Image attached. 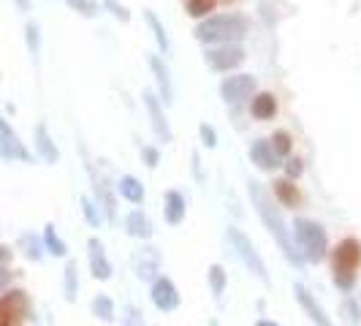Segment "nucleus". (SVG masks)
Segmentation results:
<instances>
[{
    "label": "nucleus",
    "mask_w": 361,
    "mask_h": 326,
    "mask_svg": "<svg viewBox=\"0 0 361 326\" xmlns=\"http://www.w3.org/2000/svg\"><path fill=\"white\" fill-rule=\"evenodd\" d=\"M247 193H250V201H253L255 212L261 217V223L267 226V231L274 236V242L280 245V250L283 255L288 258L290 267H296V270H305V258L302 253L296 250V245H293V234H290V229L286 226V217L280 215V210L274 207V201L269 199V193L258 185V182H247Z\"/></svg>",
    "instance_id": "nucleus-1"
},
{
    "label": "nucleus",
    "mask_w": 361,
    "mask_h": 326,
    "mask_svg": "<svg viewBox=\"0 0 361 326\" xmlns=\"http://www.w3.org/2000/svg\"><path fill=\"white\" fill-rule=\"evenodd\" d=\"M250 22L242 14H215L196 28V38L204 44H236L247 36Z\"/></svg>",
    "instance_id": "nucleus-2"
},
{
    "label": "nucleus",
    "mask_w": 361,
    "mask_h": 326,
    "mask_svg": "<svg viewBox=\"0 0 361 326\" xmlns=\"http://www.w3.org/2000/svg\"><path fill=\"white\" fill-rule=\"evenodd\" d=\"M361 267V242L356 236H345L337 245L334 258H331V272H334V286L340 291H353L356 286V274Z\"/></svg>",
    "instance_id": "nucleus-3"
},
{
    "label": "nucleus",
    "mask_w": 361,
    "mask_h": 326,
    "mask_svg": "<svg viewBox=\"0 0 361 326\" xmlns=\"http://www.w3.org/2000/svg\"><path fill=\"white\" fill-rule=\"evenodd\" d=\"M293 245L299 248V253L305 258V264H321L329 253V239L321 223L299 217L293 223Z\"/></svg>",
    "instance_id": "nucleus-4"
},
{
    "label": "nucleus",
    "mask_w": 361,
    "mask_h": 326,
    "mask_svg": "<svg viewBox=\"0 0 361 326\" xmlns=\"http://www.w3.org/2000/svg\"><path fill=\"white\" fill-rule=\"evenodd\" d=\"M228 242H231V248H234L236 258L247 267V272H253L258 280H264V283H269V272H267V264H264V258L261 253L253 248V242L247 239L245 231H239V229H228Z\"/></svg>",
    "instance_id": "nucleus-5"
},
{
    "label": "nucleus",
    "mask_w": 361,
    "mask_h": 326,
    "mask_svg": "<svg viewBox=\"0 0 361 326\" xmlns=\"http://www.w3.org/2000/svg\"><path fill=\"white\" fill-rule=\"evenodd\" d=\"M30 315V299L25 291H6L0 296V326H22Z\"/></svg>",
    "instance_id": "nucleus-6"
},
{
    "label": "nucleus",
    "mask_w": 361,
    "mask_h": 326,
    "mask_svg": "<svg viewBox=\"0 0 361 326\" xmlns=\"http://www.w3.org/2000/svg\"><path fill=\"white\" fill-rule=\"evenodd\" d=\"M245 49L239 44H215L209 47L204 54V63L212 68V71H234L245 63Z\"/></svg>",
    "instance_id": "nucleus-7"
},
{
    "label": "nucleus",
    "mask_w": 361,
    "mask_h": 326,
    "mask_svg": "<svg viewBox=\"0 0 361 326\" xmlns=\"http://www.w3.org/2000/svg\"><path fill=\"white\" fill-rule=\"evenodd\" d=\"M255 92V76L250 73H236V76H226L220 85V95L226 104L231 107H242L250 95Z\"/></svg>",
    "instance_id": "nucleus-8"
},
{
    "label": "nucleus",
    "mask_w": 361,
    "mask_h": 326,
    "mask_svg": "<svg viewBox=\"0 0 361 326\" xmlns=\"http://www.w3.org/2000/svg\"><path fill=\"white\" fill-rule=\"evenodd\" d=\"M0 155H3V161H22V163L33 161V155L27 152V147L22 145L17 131L8 126V120L3 114H0Z\"/></svg>",
    "instance_id": "nucleus-9"
},
{
    "label": "nucleus",
    "mask_w": 361,
    "mask_h": 326,
    "mask_svg": "<svg viewBox=\"0 0 361 326\" xmlns=\"http://www.w3.org/2000/svg\"><path fill=\"white\" fill-rule=\"evenodd\" d=\"M149 296H152V305L161 313H171V310L180 308V291H177V286L169 277H155Z\"/></svg>",
    "instance_id": "nucleus-10"
},
{
    "label": "nucleus",
    "mask_w": 361,
    "mask_h": 326,
    "mask_svg": "<svg viewBox=\"0 0 361 326\" xmlns=\"http://www.w3.org/2000/svg\"><path fill=\"white\" fill-rule=\"evenodd\" d=\"M145 109L147 114H149V123H152V131H155V136H158V142H171V128H169V120H166V111H163L161 101H158V95L155 92L145 90Z\"/></svg>",
    "instance_id": "nucleus-11"
},
{
    "label": "nucleus",
    "mask_w": 361,
    "mask_h": 326,
    "mask_svg": "<svg viewBox=\"0 0 361 326\" xmlns=\"http://www.w3.org/2000/svg\"><path fill=\"white\" fill-rule=\"evenodd\" d=\"M133 270L142 280H155L161 272V253L155 248H142L133 255Z\"/></svg>",
    "instance_id": "nucleus-12"
},
{
    "label": "nucleus",
    "mask_w": 361,
    "mask_h": 326,
    "mask_svg": "<svg viewBox=\"0 0 361 326\" xmlns=\"http://www.w3.org/2000/svg\"><path fill=\"white\" fill-rule=\"evenodd\" d=\"M87 255H90L92 277H95V280H109V277H111V264H109L106 250H104V245H101L98 236H92L90 242H87Z\"/></svg>",
    "instance_id": "nucleus-13"
},
{
    "label": "nucleus",
    "mask_w": 361,
    "mask_h": 326,
    "mask_svg": "<svg viewBox=\"0 0 361 326\" xmlns=\"http://www.w3.org/2000/svg\"><path fill=\"white\" fill-rule=\"evenodd\" d=\"M293 294H296V302L302 305V310L307 313L312 324H315V326H334L331 321H329V315L324 313V308L315 302V296H312V294H310L305 286H296V289H293Z\"/></svg>",
    "instance_id": "nucleus-14"
},
{
    "label": "nucleus",
    "mask_w": 361,
    "mask_h": 326,
    "mask_svg": "<svg viewBox=\"0 0 361 326\" xmlns=\"http://www.w3.org/2000/svg\"><path fill=\"white\" fill-rule=\"evenodd\" d=\"M250 161L261 169V171H274L277 166H280V158H277V152L271 150V145L267 139H258L250 145Z\"/></svg>",
    "instance_id": "nucleus-15"
},
{
    "label": "nucleus",
    "mask_w": 361,
    "mask_h": 326,
    "mask_svg": "<svg viewBox=\"0 0 361 326\" xmlns=\"http://www.w3.org/2000/svg\"><path fill=\"white\" fill-rule=\"evenodd\" d=\"M149 68L155 73V85H158V92H161L163 104L169 107L174 101V87H171V79H169V68L158 54H149Z\"/></svg>",
    "instance_id": "nucleus-16"
},
{
    "label": "nucleus",
    "mask_w": 361,
    "mask_h": 326,
    "mask_svg": "<svg viewBox=\"0 0 361 326\" xmlns=\"http://www.w3.org/2000/svg\"><path fill=\"white\" fill-rule=\"evenodd\" d=\"M92 174V191H95V204L98 207H104V215L109 220H114L117 217V199H114V193H111V188L106 185V180H98V174L90 169Z\"/></svg>",
    "instance_id": "nucleus-17"
},
{
    "label": "nucleus",
    "mask_w": 361,
    "mask_h": 326,
    "mask_svg": "<svg viewBox=\"0 0 361 326\" xmlns=\"http://www.w3.org/2000/svg\"><path fill=\"white\" fill-rule=\"evenodd\" d=\"M185 199H182L180 191H166V196H163V217H166V223L169 226H180L182 217H185Z\"/></svg>",
    "instance_id": "nucleus-18"
},
{
    "label": "nucleus",
    "mask_w": 361,
    "mask_h": 326,
    "mask_svg": "<svg viewBox=\"0 0 361 326\" xmlns=\"http://www.w3.org/2000/svg\"><path fill=\"white\" fill-rule=\"evenodd\" d=\"M36 150H38V155L49 163V166L60 161L57 145L52 142V136H49V131H47V126H44V123H38V126H36Z\"/></svg>",
    "instance_id": "nucleus-19"
},
{
    "label": "nucleus",
    "mask_w": 361,
    "mask_h": 326,
    "mask_svg": "<svg viewBox=\"0 0 361 326\" xmlns=\"http://www.w3.org/2000/svg\"><path fill=\"white\" fill-rule=\"evenodd\" d=\"M126 231L136 239H149L152 236V220L145 215V210H133L126 217Z\"/></svg>",
    "instance_id": "nucleus-20"
},
{
    "label": "nucleus",
    "mask_w": 361,
    "mask_h": 326,
    "mask_svg": "<svg viewBox=\"0 0 361 326\" xmlns=\"http://www.w3.org/2000/svg\"><path fill=\"white\" fill-rule=\"evenodd\" d=\"M255 120H271L274 117V111H277V101H274V95L271 92H258L253 98V107H250Z\"/></svg>",
    "instance_id": "nucleus-21"
},
{
    "label": "nucleus",
    "mask_w": 361,
    "mask_h": 326,
    "mask_svg": "<svg viewBox=\"0 0 361 326\" xmlns=\"http://www.w3.org/2000/svg\"><path fill=\"white\" fill-rule=\"evenodd\" d=\"M117 191H120V196L128 199L130 204H142V201H145V185L136 180V177H130V174H126V177L120 180Z\"/></svg>",
    "instance_id": "nucleus-22"
},
{
    "label": "nucleus",
    "mask_w": 361,
    "mask_h": 326,
    "mask_svg": "<svg viewBox=\"0 0 361 326\" xmlns=\"http://www.w3.org/2000/svg\"><path fill=\"white\" fill-rule=\"evenodd\" d=\"M274 199L280 201V204H286V207H296L302 201V196H299L296 185L290 180H277L274 182Z\"/></svg>",
    "instance_id": "nucleus-23"
},
{
    "label": "nucleus",
    "mask_w": 361,
    "mask_h": 326,
    "mask_svg": "<svg viewBox=\"0 0 361 326\" xmlns=\"http://www.w3.org/2000/svg\"><path fill=\"white\" fill-rule=\"evenodd\" d=\"M92 315L95 318H101V321H106V324H111L114 321V302L109 299L106 294H98L95 299H92Z\"/></svg>",
    "instance_id": "nucleus-24"
},
{
    "label": "nucleus",
    "mask_w": 361,
    "mask_h": 326,
    "mask_svg": "<svg viewBox=\"0 0 361 326\" xmlns=\"http://www.w3.org/2000/svg\"><path fill=\"white\" fill-rule=\"evenodd\" d=\"M145 19L149 22V28H152V36H155V41H158V47H161V52L169 54V49H171V41H169V36H166V28L161 25V19L155 17L149 8L145 11Z\"/></svg>",
    "instance_id": "nucleus-25"
},
{
    "label": "nucleus",
    "mask_w": 361,
    "mask_h": 326,
    "mask_svg": "<svg viewBox=\"0 0 361 326\" xmlns=\"http://www.w3.org/2000/svg\"><path fill=\"white\" fill-rule=\"evenodd\" d=\"M44 245H47V250H49L52 255H57V258H63V255L68 253L66 242L57 236V231H54L52 223H49V226H44Z\"/></svg>",
    "instance_id": "nucleus-26"
},
{
    "label": "nucleus",
    "mask_w": 361,
    "mask_h": 326,
    "mask_svg": "<svg viewBox=\"0 0 361 326\" xmlns=\"http://www.w3.org/2000/svg\"><path fill=\"white\" fill-rule=\"evenodd\" d=\"M25 41H27V49H30L33 63H38L41 60V33H38L36 22H27L25 25Z\"/></svg>",
    "instance_id": "nucleus-27"
},
{
    "label": "nucleus",
    "mask_w": 361,
    "mask_h": 326,
    "mask_svg": "<svg viewBox=\"0 0 361 326\" xmlns=\"http://www.w3.org/2000/svg\"><path fill=\"white\" fill-rule=\"evenodd\" d=\"M207 277H209V289H212V294H215V299H220V296H223V291H226V283H228L226 270H223L220 264H212Z\"/></svg>",
    "instance_id": "nucleus-28"
},
{
    "label": "nucleus",
    "mask_w": 361,
    "mask_h": 326,
    "mask_svg": "<svg viewBox=\"0 0 361 326\" xmlns=\"http://www.w3.org/2000/svg\"><path fill=\"white\" fill-rule=\"evenodd\" d=\"M269 145H271V150L277 152V158H288L293 142H290V133H288V131H277V133L271 136Z\"/></svg>",
    "instance_id": "nucleus-29"
},
{
    "label": "nucleus",
    "mask_w": 361,
    "mask_h": 326,
    "mask_svg": "<svg viewBox=\"0 0 361 326\" xmlns=\"http://www.w3.org/2000/svg\"><path fill=\"white\" fill-rule=\"evenodd\" d=\"M217 0H188V6H185V11L190 14V17H209V11H215Z\"/></svg>",
    "instance_id": "nucleus-30"
},
{
    "label": "nucleus",
    "mask_w": 361,
    "mask_h": 326,
    "mask_svg": "<svg viewBox=\"0 0 361 326\" xmlns=\"http://www.w3.org/2000/svg\"><path fill=\"white\" fill-rule=\"evenodd\" d=\"M66 299L68 302H76V294H79V280H76V264L68 261V267H66Z\"/></svg>",
    "instance_id": "nucleus-31"
},
{
    "label": "nucleus",
    "mask_w": 361,
    "mask_h": 326,
    "mask_svg": "<svg viewBox=\"0 0 361 326\" xmlns=\"http://www.w3.org/2000/svg\"><path fill=\"white\" fill-rule=\"evenodd\" d=\"M22 248H25V255L30 258V261H41V255H44V250H41V242H38L36 234H25L22 239Z\"/></svg>",
    "instance_id": "nucleus-32"
},
{
    "label": "nucleus",
    "mask_w": 361,
    "mask_h": 326,
    "mask_svg": "<svg viewBox=\"0 0 361 326\" xmlns=\"http://www.w3.org/2000/svg\"><path fill=\"white\" fill-rule=\"evenodd\" d=\"M82 212H85V220L90 223V226H101V207L95 204L92 199H82Z\"/></svg>",
    "instance_id": "nucleus-33"
},
{
    "label": "nucleus",
    "mask_w": 361,
    "mask_h": 326,
    "mask_svg": "<svg viewBox=\"0 0 361 326\" xmlns=\"http://www.w3.org/2000/svg\"><path fill=\"white\" fill-rule=\"evenodd\" d=\"M66 3L71 6L73 11L85 14V17H95V14H98V6H95V0H66Z\"/></svg>",
    "instance_id": "nucleus-34"
},
{
    "label": "nucleus",
    "mask_w": 361,
    "mask_h": 326,
    "mask_svg": "<svg viewBox=\"0 0 361 326\" xmlns=\"http://www.w3.org/2000/svg\"><path fill=\"white\" fill-rule=\"evenodd\" d=\"M343 318L348 321V324H359L361 321V310L353 299H345L343 302Z\"/></svg>",
    "instance_id": "nucleus-35"
},
{
    "label": "nucleus",
    "mask_w": 361,
    "mask_h": 326,
    "mask_svg": "<svg viewBox=\"0 0 361 326\" xmlns=\"http://www.w3.org/2000/svg\"><path fill=\"white\" fill-rule=\"evenodd\" d=\"M101 3H104V6H106L109 11H111V14H114L117 19H123V22H128V19H130L128 8H126V6H120L117 0H101Z\"/></svg>",
    "instance_id": "nucleus-36"
},
{
    "label": "nucleus",
    "mask_w": 361,
    "mask_h": 326,
    "mask_svg": "<svg viewBox=\"0 0 361 326\" xmlns=\"http://www.w3.org/2000/svg\"><path fill=\"white\" fill-rule=\"evenodd\" d=\"M286 171H288V180H296V177H302L305 163L299 161V158H288V163H286Z\"/></svg>",
    "instance_id": "nucleus-37"
},
{
    "label": "nucleus",
    "mask_w": 361,
    "mask_h": 326,
    "mask_svg": "<svg viewBox=\"0 0 361 326\" xmlns=\"http://www.w3.org/2000/svg\"><path fill=\"white\" fill-rule=\"evenodd\" d=\"M199 133H201V142L209 147V150H212V147H217V133L209 126H207V123L199 128Z\"/></svg>",
    "instance_id": "nucleus-38"
},
{
    "label": "nucleus",
    "mask_w": 361,
    "mask_h": 326,
    "mask_svg": "<svg viewBox=\"0 0 361 326\" xmlns=\"http://www.w3.org/2000/svg\"><path fill=\"white\" fill-rule=\"evenodd\" d=\"M142 158H145V163L149 166V169H155L158 161H161V152H158L155 147H145V150H142Z\"/></svg>",
    "instance_id": "nucleus-39"
},
{
    "label": "nucleus",
    "mask_w": 361,
    "mask_h": 326,
    "mask_svg": "<svg viewBox=\"0 0 361 326\" xmlns=\"http://www.w3.org/2000/svg\"><path fill=\"white\" fill-rule=\"evenodd\" d=\"M126 326H145V318H142V313L136 308L126 310Z\"/></svg>",
    "instance_id": "nucleus-40"
},
{
    "label": "nucleus",
    "mask_w": 361,
    "mask_h": 326,
    "mask_svg": "<svg viewBox=\"0 0 361 326\" xmlns=\"http://www.w3.org/2000/svg\"><path fill=\"white\" fill-rule=\"evenodd\" d=\"M8 283H11V272L6 270V267H0V291L6 289Z\"/></svg>",
    "instance_id": "nucleus-41"
},
{
    "label": "nucleus",
    "mask_w": 361,
    "mask_h": 326,
    "mask_svg": "<svg viewBox=\"0 0 361 326\" xmlns=\"http://www.w3.org/2000/svg\"><path fill=\"white\" fill-rule=\"evenodd\" d=\"M193 171H196V180L204 182V174H201V161H199V152H193Z\"/></svg>",
    "instance_id": "nucleus-42"
},
{
    "label": "nucleus",
    "mask_w": 361,
    "mask_h": 326,
    "mask_svg": "<svg viewBox=\"0 0 361 326\" xmlns=\"http://www.w3.org/2000/svg\"><path fill=\"white\" fill-rule=\"evenodd\" d=\"M8 258H11V250H8L6 245H0V264H6Z\"/></svg>",
    "instance_id": "nucleus-43"
},
{
    "label": "nucleus",
    "mask_w": 361,
    "mask_h": 326,
    "mask_svg": "<svg viewBox=\"0 0 361 326\" xmlns=\"http://www.w3.org/2000/svg\"><path fill=\"white\" fill-rule=\"evenodd\" d=\"M14 3H17L19 11H30V0H14Z\"/></svg>",
    "instance_id": "nucleus-44"
},
{
    "label": "nucleus",
    "mask_w": 361,
    "mask_h": 326,
    "mask_svg": "<svg viewBox=\"0 0 361 326\" xmlns=\"http://www.w3.org/2000/svg\"><path fill=\"white\" fill-rule=\"evenodd\" d=\"M255 326H277V324H274V321H258Z\"/></svg>",
    "instance_id": "nucleus-45"
}]
</instances>
